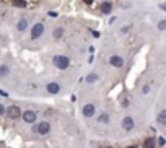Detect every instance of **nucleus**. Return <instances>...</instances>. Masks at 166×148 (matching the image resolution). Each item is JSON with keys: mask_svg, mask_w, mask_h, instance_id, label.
Masks as SVG:
<instances>
[{"mask_svg": "<svg viewBox=\"0 0 166 148\" xmlns=\"http://www.w3.org/2000/svg\"><path fill=\"white\" fill-rule=\"evenodd\" d=\"M160 8H161V10H164V11H166V2H164V3H161V5H160Z\"/></svg>", "mask_w": 166, "mask_h": 148, "instance_id": "26", "label": "nucleus"}, {"mask_svg": "<svg viewBox=\"0 0 166 148\" xmlns=\"http://www.w3.org/2000/svg\"><path fill=\"white\" fill-rule=\"evenodd\" d=\"M111 10H112L111 2H104L103 5H101V11H103V15H109V13H111Z\"/></svg>", "mask_w": 166, "mask_h": 148, "instance_id": "13", "label": "nucleus"}, {"mask_svg": "<svg viewBox=\"0 0 166 148\" xmlns=\"http://www.w3.org/2000/svg\"><path fill=\"white\" fill-rule=\"evenodd\" d=\"M133 125H135V122H133V119L130 117V116H127V117L122 119V127H124V130L130 132V130L133 129Z\"/></svg>", "mask_w": 166, "mask_h": 148, "instance_id": "8", "label": "nucleus"}, {"mask_svg": "<svg viewBox=\"0 0 166 148\" xmlns=\"http://www.w3.org/2000/svg\"><path fill=\"white\" fill-rule=\"evenodd\" d=\"M26 28H28V20L26 18H21L17 23V29L20 31V33H23V31H26Z\"/></svg>", "mask_w": 166, "mask_h": 148, "instance_id": "11", "label": "nucleus"}, {"mask_svg": "<svg viewBox=\"0 0 166 148\" xmlns=\"http://www.w3.org/2000/svg\"><path fill=\"white\" fill-rule=\"evenodd\" d=\"M155 143H156V140L152 138V137L145 140V146H147V148H153V146H155Z\"/></svg>", "mask_w": 166, "mask_h": 148, "instance_id": "16", "label": "nucleus"}, {"mask_svg": "<svg viewBox=\"0 0 166 148\" xmlns=\"http://www.w3.org/2000/svg\"><path fill=\"white\" fill-rule=\"evenodd\" d=\"M148 91H150V86H148V85H145V86H143V93H145V94H147V93H148Z\"/></svg>", "mask_w": 166, "mask_h": 148, "instance_id": "24", "label": "nucleus"}, {"mask_svg": "<svg viewBox=\"0 0 166 148\" xmlns=\"http://www.w3.org/2000/svg\"><path fill=\"white\" fill-rule=\"evenodd\" d=\"M158 145H160V146H163V145H166V140H164L163 137H160V138H158Z\"/></svg>", "mask_w": 166, "mask_h": 148, "instance_id": "22", "label": "nucleus"}, {"mask_svg": "<svg viewBox=\"0 0 166 148\" xmlns=\"http://www.w3.org/2000/svg\"><path fill=\"white\" fill-rule=\"evenodd\" d=\"M158 29H160V31H164L166 29V20H161V21L158 23Z\"/></svg>", "mask_w": 166, "mask_h": 148, "instance_id": "19", "label": "nucleus"}, {"mask_svg": "<svg viewBox=\"0 0 166 148\" xmlns=\"http://www.w3.org/2000/svg\"><path fill=\"white\" fill-rule=\"evenodd\" d=\"M47 17H49V18H57L59 17V15H57V11H49V13H47Z\"/></svg>", "mask_w": 166, "mask_h": 148, "instance_id": "21", "label": "nucleus"}, {"mask_svg": "<svg viewBox=\"0 0 166 148\" xmlns=\"http://www.w3.org/2000/svg\"><path fill=\"white\" fill-rule=\"evenodd\" d=\"M156 121L160 122V124H166V109H163V111H161L160 114H158Z\"/></svg>", "mask_w": 166, "mask_h": 148, "instance_id": "14", "label": "nucleus"}, {"mask_svg": "<svg viewBox=\"0 0 166 148\" xmlns=\"http://www.w3.org/2000/svg\"><path fill=\"white\" fill-rule=\"evenodd\" d=\"M83 3H86V5H91V3H93V0H83Z\"/></svg>", "mask_w": 166, "mask_h": 148, "instance_id": "27", "label": "nucleus"}, {"mask_svg": "<svg viewBox=\"0 0 166 148\" xmlns=\"http://www.w3.org/2000/svg\"><path fill=\"white\" fill-rule=\"evenodd\" d=\"M11 5L17 7V8H26L28 2H26V0H11Z\"/></svg>", "mask_w": 166, "mask_h": 148, "instance_id": "12", "label": "nucleus"}, {"mask_svg": "<svg viewBox=\"0 0 166 148\" xmlns=\"http://www.w3.org/2000/svg\"><path fill=\"white\" fill-rule=\"evenodd\" d=\"M60 91V85L59 83H55V82H52L47 85V93H51V94H57Z\"/></svg>", "mask_w": 166, "mask_h": 148, "instance_id": "10", "label": "nucleus"}, {"mask_svg": "<svg viewBox=\"0 0 166 148\" xmlns=\"http://www.w3.org/2000/svg\"><path fill=\"white\" fill-rule=\"evenodd\" d=\"M129 148H137V146H129Z\"/></svg>", "mask_w": 166, "mask_h": 148, "instance_id": "28", "label": "nucleus"}, {"mask_svg": "<svg viewBox=\"0 0 166 148\" xmlns=\"http://www.w3.org/2000/svg\"><path fill=\"white\" fill-rule=\"evenodd\" d=\"M64 33H65V29H64L62 26H57V28H54V31H52V38H54L55 41H59V39L64 38Z\"/></svg>", "mask_w": 166, "mask_h": 148, "instance_id": "9", "label": "nucleus"}, {"mask_svg": "<svg viewBox=\"0 0 166 148\" xmlns=\"http://www.w3.org/2000/svg\"><path fill=\"white\" fill-rule=\"evenodd\" d=\"M52 63H54V67H57L59 70H67L68 65H70V60H68V57H65V55H54L52 57Z\"/></svg>", "mask_w": 166, "mask_h": 148, "instance_id": "1", "label": "nucleus"}, {"mask_svg": "<svg viewBox=\"0 0 166 148\" xmlns=\"http://www.w3.org/2000/svg\"><path fill=\"white\" fill-rule=\"evenodd\" d=\"M109 63L112 67H116V69H121V67H124V59L121 55H111L109 57Z\"/></svg>", "mask_w": 166, "mask_h": 148, "instance_id": "7", "label": "nucleus"}, {"mask_svg": "<svg viewBox=\"0 0 166 148\" xmlns=\"http://www.w3.org/2000/svg\"><path fill=\"white\" fill-rule=\"evenodd\" d=\"M98 122H99V124H108V122H109V116H108V114H104V113H103V114H99Z\"/></svg>", "mask_w": 166, "mask_h": 148, "instance_id": "15", "label": "nucleus"}, {"mask_svg": "<svg viewBox=\"0 0 166 148\" xmlns=\"http://www.w3.org/2000/svg\"><path fill=\"white\" fill-rule=\"evenodd\" d=\"M42 33H44V25H42V23H36V25L31 28V39L41 38Z\"/></svg>", "mask_w": 166, "mask_h": 148, "instance_id": "3", "label": "nucleus"}, {"mask_svg": "<svg viewBox=\"0 0 166 148\" xmlns=\"http://www.w3.org/2000/svg\"><path fill=\"white\" fill-rule=\"evenodd\" d=\"M8 72H10V69L7 65H0V77H7Z\"/></svg>", "mask_w": 166, "mask_h": 148, "instance_id": "17", "label": "nucleus"}, {"mask_svg": "<svg viewBox=\"0 0 166 148\" xmlns=\"http://www.w3.org/2000/svg\"><path fill=\"white\" fill-rule=\"evenodd\" d=\"M122 106H124V107L129 106V101H127V99H124V101H122Z\"/></svg>", "mask_w": 166, "mask_h": 148, "instance_id": "25", "label": "nucleus"}, {"mask_svg": "<svg viewBox=\"0 0 166 148\" xmlns=\"http://www.w3.org/2000/svg\"><path fill=\"white\" fill-rule=\"evenodd\" d=\"M33 132H34V134H39V135H47L51 132V124L46 122V121L36 124V125L33 127Z\"/></svg>", "mask_w": 166, "mask_h": 148, "instance_id": "2", "label": "nucleus"}, {"mask_svg": "<svg viewBox=\"0 0 166 148\" xmlns=\"http://www.w3.org/2000/svg\"><path fill=\"white\" fill-rule=\"evenodd\" d=\"M96 80H98V75H96V73H90V75L86 77V82H88V83H95Z\"/></svg>", "mask_w": 166, "mask_h": 148, "instance_id": "18", "label": "nucleus"}, {"mask_svg": "<svg viewBox=\"0 0 166 148\" xmlns=\"http://www.w3.org/2000/svg\"><path fill=\"white\" fill-rule=\"evenodd\" d=\"M82 113H83L85 117H88V119H90V117H93V116H95V113H96V107H95V104L88 103V104H85V106H83V111H82Z\"/></svg>", "mask_w": 166, "mask_h": 148, "instance_id": "6", "label": "nucleus"}, {"mask_svg": "<svg viewBox=\"0 0 166 148\" xmlns=\"http://www.w3.org/2000/svg\"><path fill=\"white\" fill-rule=\"evenodd\" d=\"M5 114L8 116V119H20L21 117V111H20L18 106H8Z\"/></svg>", "mask_w": 166, "mask_h": 148, "instance_id": "4", "label": "nucleus"}, {"mask_svg": "<svg viewBox=\"0 0 166 148\" xmlns=\"http://www.w3.org/2000/svg\"><path fill=\"white\" fill-rule=\"evenodd\" d=\"M129 31H130V26H129V25H125V26H122V29H121V33H122V34H127Z\"/></svg>", "mask_w": 166, "mask_h": 148, "instance_id": "20", "label": "nucleus"}, {"mask_svg": "<svg viewBox=\"0 0 166 148\" xmlns=\"http://www.w3.org/2000/svg\"><path fill=\"white\" fill-rule=\"evenodd\" d=\"M5 113H7L5 106H3V104H0V116H3V114H5Z\"/></svg>", "mask_w": 166, "mask_h": 148, "instance_id": "23", "label": "nucleus"}, {"mask_svg": "<svg viewBox=\"0 0 166 148\" xmlns=\"http://www.w3.org/2000/svg\"><path fill=\"white\" fill-rule=\"evenodd\" d=\"M21 117H23V121H25L26 124H34L36 119H38V116H36L34 111L28 109V111H25V113H21Z\"/></svg>", "mask_w": 166, "mask_h": 148, "instance_id": "5", "label": "nucleus"}]
</instances>
